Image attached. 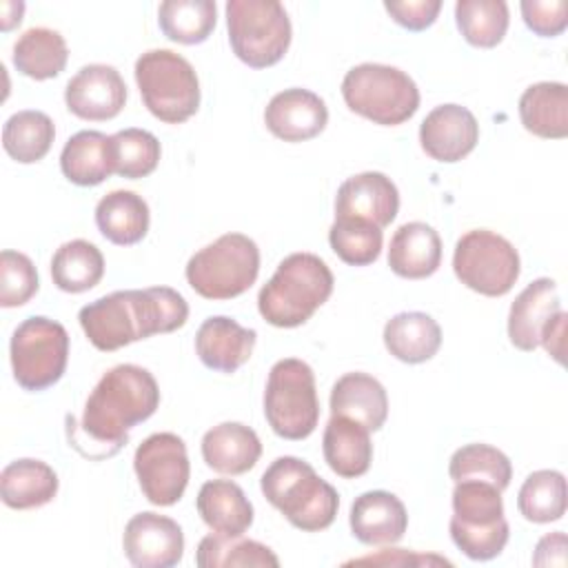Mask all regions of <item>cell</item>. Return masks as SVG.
<instances>
[{
	"label": "cell",
	"instance_id": "cell-1",
	"mask_svg": "<svg viewBox=\"0 0 568 568\" xmlns=\"http://www.w3.org/2000/svg\"><path fill=\"white\" fill-rule=\"evenodd\" d=\"M186 320L189 304L171 286L113 291L82 306L78 313L87 339L104 353L158 333H173Z\"/></svg>",
	"mask_w": 568,
	"mask_h": 568
},
{
	"label": "cell",
	"instance_id": "cell-2",
	"mask_svg": "<svg viewBox=\"0 0 568 568\" xmlns=\"http://www.w3.org/2000/svg\"><path fill=\"white\" fill-rule=\"evenodd\" d=\"M160 406L155 377L135 364H118L106 371L87 397L80 428H71V442L87 437L95 446L93 459L115 455L129 439V430L149 419Z\"/></svg>",
	"mask_w": 568,
	"mask_h": 568
},
{
	"label": "cell",
	"instance_id": "cell-3",
	"mask_svg": "<svg viewBox=\"0 0 568 568\" xmlns=\"http://www.w3.org/2000/svg\"><path fill=\"white\" fill-rule=\"evenodd\" d=\"M333 284V273L320 255L291 253L260 288L257 311L271 326H302L331 297Z\"/></svg>",
	"mask_w": 568,
	"mask_h": 568
},
{
	"label": "cell",
	"instance_id": "cell-4",
	"mask_svg": "<svg viewBox=\"0 0 568 568\" xmlns=\"http://www.w3.org/2000/svg\"><path fill=\"white\" fill-rule=\"evenodd\" d=\"M260 488L266 501L304 532L326 530L335 521L339 508L337 490L300 457H277L264 470Z\"/></svg>",
	"mask_w": 568,
	"mask_h": 568
},
{
	"label": "cell",
	"instance_id": "cell-5",
	"mask_svg": "<svg viewBox=\"0 0 568 568\" xmlns=\"http://www.w3.org/2000/svg\"><path fill=\"white\" fill-rule=\"evenodd\" d=\"M346 106L382 126L404 124L419 109L415 80L397 67L364 62L346 71L342 80Z\"/></svg>",
	"mask_w": 568,
	"mask_h": 568
},
{
	"label": "cell",
	"instance_id": "cell-6",
	"mask_svg": "<svg viewBox=\"0 0 568 568\" xmlns=\"http://www.w3.org/2000/svg\"><path fill=\"white\" fill-rule=\"evenodd\" d=\"M135 82L144 106L166 124H182L200 109V80L193 64L175 51L151 49L135 60Z\"/></svg>",
	"mask_w": 568,
	"mask_h": 568
},
{
	"label": "cell",
	"instance_id": "cell-7",
	"mask_svg": "<svg viewBox=\"0 0 568 568\" xmlns=\"http://www.w3.org/2000/svg\"><path fill=\"white\" fill-rule=\"evenodd\" d=\"M260 273V248L244 233H224L186 262L189 286L204 300H233L246 293Z\"/></svg>",
	"mask_w": 568,
	"mask_h": 568
},
{
	"label": "cell",
	"instance_id": "cell-8",
	"mask_svg": "<svg viewBox=\"0 0 568 568\" xmlns=\"http://www.w3.org/2000/svg\"><path fill=\"white\" fill-rule=\"evenodd\" d=\"M264 415L271 430L291 442L306 439L320 422V399L313 368L286 357L271 366L264 390Z\"/></svg>",
	"mask_w": 568,
	"mask_h": 568
},
{
	"label": "cell",
	"instance_id": "cell-9",
	"mask_svg": "<svg viewBox=\"0 0 568 568\" xmlns=\"http://www.w3.org/2000/svg\"><path fill=\"white\" fill-rule=\"evenodd\" d=\"M226 29L233 53L251 69L277 64L291 44V20L277 0H229Z\"/></svg>",
	"mask_w": 568,
	"mask_h": 568
},
{
	"label": "cell",
	"instance_id": "cell-10",
	"mask_svg": "<svg viewBox=\"0 0 568 568\" xmlns=\"http://www.w3.org/2000/svg\"><path fill=\"white\" fill-rule=\"evenodd\" d=\"M9 355L18 386L31 393L44 390L64 375L69 333L55 320L42 315L27 317L11 335Z\"/></svg>",
	"mask_w": 568,
	"mask_h": 568
},
{
	"label": "cell",
	"instance_id": "cell-11",
	"mask_svg": "<svg viewBox=\"0 0 568 568\" xmlns=\"http://www.w3.org/2000/svg\"><path fill=\"white\" fill-rule=\"evenodd\" d=\"M453 271L470 291L486 297H501L515 286L521 262L517 248L504 235L475 229L457 240Z\"/></svg>",
	"mask_w": 568,
	"mask_h": 568
},
{
	"label": "cell",
	"instance_id": "cell-12",
	"mask_svg": "<svg viewBox=\"0 0 568 568\" xmlns=\"http://www.w3.org/2000/svg\"><path fill=\"white\" fill-rule=\"evenodd\" d=\"M133 470L142 495L153 506H173L182 499L191 464L186 455V444L175 433H153L149 435L133 455Z\"/></svg>",
	"mask_w": 568,
	"mask_h": 568
},
{
	"label": "cell",
	"instance_id": "cell-13",
	"mask_svg": "<svg viewBox=\"0 0 568 568\" xmlns=\"http://www.w3.org/2000/svg\"><path fill=\"white\" fill-rule=\"evenodd\" d=\"M122 548L135 568H171L182 561L184 532L175 519L146 510L126 521Z\"/></svg>",
	"mask_w": 568,
	"mask_h": 568
},
{
	"label": "cell",
	"instance_id": "cell-14",
	"mask_svg": "<svg viewBox=\"0 0 568 568\" xmlns=\"http://www.w3.org/2000/svg\"><path fill=\"white\" fill-rule=\"evenodd\" d=\"M67 109L91 122L113 120L126 102V84L111 64H87L64 87Z\"/></svg>",
	"mask_w": 568,
	"mask_h": 568
},
{
	"label": "cell",
	"instance_id": "cell-15",
	"mask_svg": "<svg viewBox=\"0 0 568 568\" xmlns=\"http://www.w3.org/2000/svg\"><path fill=\"white\" fill-rule=\"evenodd\" d=\"M399 211L395 182L379 171H364L344 180L335 195V220H362L377 229L388 226Z\"/></svg>",
	"mask_w": 568,
	"mask_h": 568
},
{
	"label": "cell",
	"instance_id": "cell-16",
	"mask_svg": "<svg viewBox=\"0 0 568 568\" xmlns=\"http://www.w3.org/2000/svg\"><path fill=\"white\" fill-rule=\"evenodd\" d=\"M479 142L477 118L462 104H439L419 124V144L437 162H459Z\"/></svg>",
	"mask_w": 568,
	"mask_h": 568
},
{
	"label": "cell",
	"instance_id": "cell-17",
	"mask_svg": "<svg viewBox=\"0 0 568 568\" xmlns=\"http://www.w3.org/2000/svg\"><path fill=\"white\" fill-rule=\"evenodd\" d=\"M264 124L277 140L306 142L326 129L328 109L317 93L293 87L268 100L264 109Z\"/></svg>",
	"mask_w": 568,
	"mask_h": 568
},
{
	"label": "cell",
	"instance_id": "cell-18",
	"mask_svg": "<svg viewBox=\"0 0 568 568\" xmlns=\"http://www.w3.org/2000/svg\"><path fill=\"white\" fill-rule=\"evenodd\" d=\"M255 342L257 333L253 328H244L233 317L213 315L195 333V353L206 368L231 375L248 362Z\"/></svg>",
	"mask_w": 568,
	"mask_h": 568
},
{
	"label": "cell",
	"instance_id": "cell-19",
	"mask_svg": "<svg viewBox=\"0 0 568 568\" xmlns=\"http://www.w3.org/2000/svg\"><path fill=\"white\" fill-rule=\"evenodd\" d=\"M351 532L366 546L397 544L408 528V513L404 501L388 490L362 493L348 515Z\"/></svg>",
	"mask_w": 568,
	"mask_h": 568
},
{
	"label": "cell",
	"instance_id": "cell-20",
	"mask_svg": "<svg viewBox=\"0 0 568 568\" xmlns=\"http://www.w3.org/2000/svg\"><path fill=\"white\" fill-rule=\"evenodd\" d=\"M561 311L557 284L550 277L530 282L510 304L508 311V339L519 351H535L546 324Z\"/></svg>",
	"mask_w": 568,
	"mask_h": 568
},
{
	"label": "cell",
	"instance_id": "cell-21",
	"mask_svg": "<svg viewBox=\"0 0 568 568\" xmlns=\"http://www.w3.org/2000/svg\"><path fill=\"white\" fill-rule=\"evenodd\" d=\"M262 455L257 433L240 422H222L202 437V459L222 475L248 473Z\"/></svg>",
	"mask_w": 568,
	"mask_h": 568
},
{
	"label": "cell",
	"instance_id": "cell-22",
	"mask_svg": "<svg viewBox=\"0 0 568 568\" xmlns=\"http://www.w3.org/2000/svg\"><path fill=\"white\" fill-rule=\"evenodd\" d=\"M322 453L335 475L344 479L362 477L373 462L371 430L351 417L331 415L322 437Z\"/></svg>",
	"mask_w": 568,
	"mask_h": 568
},
{
	"label": "cell",
	"instance_id": "cell-23",
	"mask_svg": "<svg viewBox=\"0 0 568 568\" xmlns=\"http://www.w3.org/2000/svg\"><path fill=\"white\" fill-rule=\"evenodd\" d=\"M442 264V237L426 222L402 224L388 246V266L406 280L430 277Z\"/></svg>",
	"mask_w": 568,
	"mask_h": 568
},
{
	"label": "cell",
	"instance_id": "cell-24",
	"mask_svg": "<svg viewBox=\"0 0 568 568\" xmlns=\"http://www.w3.org/2000/svg\"><path fill=\"white\" fill-rule=\"evenodd\" d=\"M331 415H344L368 430H379L388 417V395L386 388L368 373H346L331 390Z\"/></svg>",
	"mask_w": 568,
	"mask_h": 568
},
{
	"label": "cell",
	"instance_id": "cell-25",
	"mask_svg": "<svg viewBox=\"0 0 568 568\" xmlns=\"http://www.w3.org/2000/svg\"><path fill=\"white\" fill-rule=\"evenodd\" d=\"M195 508L202 521L217 535H244L253 524V506L244 490L231 479L202 484Z\"/></svg>",
	"mask_w": 568,
	"mask_h": 568
},
{
	"label": "cell",
	"instance_id": "cell-26",
	"mask_svg": "<svg viewBox=\"0 0 568 568\" xmlns=\"http://www.w3.org/2000/svg\"><path fill=\"white\" fill-rule=\"evenodd\" d=\"M60 169L62 175L78 186L102 184L115 173L111 135L91 129L73 133L62 146Z\"/></svg>",
	"mask_w": 568,
	"mask_h": 568
},
{
	"label": "cell",
	"instance_id": "cell-27",
	"mask_svg": "<svg viewBox=\"0 0 568 568\" xmlns=\"http://www.w3.org/2000/svg\"><path fill=\"white\" fill-rule=\"evenodd\" d=\"M149 204L135 191L118 189L106 193L95 204L98 231L118 246H133L144 240L149 231Z\"/></svg>",
	"mask_w": 568,
	"mask_h": 568
},
{
	"label": "cell",
	"instance_id": "cell-28",
	"mask_svg": "<svg viewBox=\"0 0 568 568\" xmlns=\"http://www.w3.org/2000/svg\"><path fill=\"white\" fill-rule=\"evenodd\" d=\"M386 351L404 364H422L437 355L442 346L439 324L422 311H404L384 326Z\"/></svg>",
	"mask_w": 568,
	"mask_h": 568
},
{
	"label": "cell",
	"instance_id": "cell-29",
	"mask_svg": "<svg viewBox=\"0 0 568 568\" xmlns=\"http://www.w3.org/2000/svg\"><path fill=\"white\" fill-rule=\"evenodd\" d=\"M519 120L537 138L564 140L568 135V87L564 82L530 84L519 98Z\"/></svg>",
	"mask_w": 568,
	"mask_h": 568
},
{
	"label": "cell",
	"instance_id": "cell-30",
	"mask_svg": "<svg viewBox=\"0 0 568 568\" xmlns=\"http://www.w3.org/2000/svg\"><path fill=\"white\" fill-rule=\"evenodd\" d=\"M58 495L55 470L40 459H16L0 473V497L13 510H29L49 504Z\"/></svg>",
	"mask_w": 568,
	"mask_h": 568
},
{
	"label": "cell",
	"instance_id": "cell-31",
	"mask_svg": "<svg viewBox=\"0 0 568 568\" xmlns=\"http://www.w3.org/2000/svg\"><path fill=\"white\" fill-rule=\"evenodd\" d=\"M69 49L64 38L47 27L27 29L13 44V67L31 80H51L67 67Z\"/></svg>",
	"mask_w": 568,
	"mask_h": 568
},
{
	"label": "cell",
	"instance_id": "cell-32",
	"mask_svg": "<svg viewBox=\"0 0 568 568\" xmlns=\"http://www.w3.org/2000/svg\"><path fill=\"white\" fill-rule=\"evenodd\" d=\"M104 275V257L100 248L87 240L64 242L51 257L53 284L64 293H84L100 284Z\"/></svg>",
	"mask_w": 568,
	"mask_h": 568
},
{
	"label": "cell",
	"instance_id": "cell-33",
	"mask_svg": "<svg viewBox=\"0 0 568 568\" xmlns=\"http://www.w3.org/2000/svg\"><path fill=\"white\" fill-rule=\"evenodd\" d=\"M195 564L200 568H277L280 559L268 546L255 539H244L242 535L213 532L200 539L195 550Z\"/></svg>",
	"mask_w": 568,
	"mask_h": 568
},
{
	"label": "cell",
	"instance_id": "cell-34",
	"mask_svg": "<svg viewBox=\"0 0 568 568\" xmlns=\"http://www.w3.org/2000/svg\"><path fill=\"white\" fill-rule=\"evenodd\" d=\"M55 138L53 120L33 109L13 113L2 126V146L7 155L20 164L40 162Z\"/></svg>",
	"mask_w": 568,
	"mask_h": 568
},
{
	"label": "cell",
	"instance_id": "cell-35",
	"mask_svg": "<svg viewBox=\"0 0 568 568\" xmlns=\"http://www.w3.org/2000/svg\"><path fill=\"white\" fill-rule=\"evenodd\" d=\"M217 7L213 0H166L158 9L162 33L171 42L200 44L215 29Z\"/></svg>",
	"mask_w": 568,
	"mask_h": 568
},
{
	"label": "cell",
	"instance_id": "cell-36",
	"mask_svg": "<svg viewBox=\"0 0 568 568\" xmlns=\"http://www.w3.org/2000/svg\"><path fill=\"white\" fill-rule=\"evenodd\" d=\"M566 477L559 470L530 473L517 495V508L532 524H550L566 513Z\"/></svg>",
	"mask_w": 568,
	"mask_h": 568
},
{
	"label": "cell",
	"instance_id": "cell-37",
	"mask_svg": "<svg viewBox=\"0 0 568 568\" xmlns=\"http://www.w3.org/2000/svg\"><path fill=\"white\" fill-rule=\"evenodd\" d=\"M508 4L504 0H457L455 22L464 40L479 49L497 47L508 31Z\"/></svg>",
	"mask_w": 568,
	"mask_h": 568
},
{
	"label": "cell",
	"instance_id": "cell-38",
	"mask_svg": "<svg viewBox=\"0 0 568 568\" xmlns=\"http://www.w3.org/2000/svg\"><path fill=\"white\" fill-rule=\"evenodd\" d=\"M448 475L453 481L481 479L506 490L513 479V466L510 459L490 444H466L453 453Z\"/></svg>",
	"mask_w": 568,
	"mask_h": 568
},
{
	"label": "cell",
	"instance_id": "cell-39",
	"mask_svg": "<svg viewBox=\"0 0 568 568\" xmlns=\"http://www.w3.org/2000/svg\"><path fill=\"white\" fill-rule=\"evenodd\" d=\"M453 521L481 528L499 524L504 517L501 490L481 479H462L453 488Z\"/></svg>",
	"mask_w": 568,
	"mask_h": 568
},
{
	"label": "cell",
	"instance_id": "cell-40",
	"mask_svg": "<svg viewBox=\"0 0 568 568\" xmlns=\"http://www.w3.org/2000/svg\"><path fill=\"white\" fill-rule=\"evenodd\" d=\"M113 169L120 178L138 180L158 169L162 149L158 138L144 129H122L111 135Z\"/></svg>",
	"mask_w": 568,
	"mask_h": 568
},
{
	"label": "cell",
	"instance_id": "cell-41",
	"mask_svg": "<svg viewBox=\"0 0 568 568\" xmlns=\"http://www.w3.org/2000/svg\"><path fill=\"white\" fill-rule=\"evenodd\" d=\"M382 229L362 220H335L328 229V244L351 266H368L382 253Z\"/></svg>",
	"mask_w": 568,
	"mask_h": 568
},
{
	"label": "cell",
	"instance_id": "cell-42",
	"mask_svg": "<svg viewBox=\"0 0 568 568\" xmlns=\"http://www.w3.org/2000/svg\"><path fill=\"white\" fill-rule=\"evenodd\" d=\"M38 271L20 251L0 253V306L16 308L27 304L38 293Z\"/></svg>",
	"mask_w": 568,
	"mask_h": 568
},
{
	"label": "cell",
	"instance_id": "cell-43",
	"mask_svg": "<svg viewBox=\"0 0 568 568\" xmlns=\"http://www.w3.org/2000/svg\"><path fill=\"white\" fill-rule=\"evenodd\" d=\"M450 530V539L453 544L468 557L475 561H488L501 555V550L508 544V521L501 519L499 524L493 526H481V528H473V526H464L450 519L448 524Z\"/></svg>",
	"mask_w": 568,
	"mask_h": 568
},
{
	"label": "cell",
	"instance_id": "cell-44",
	"mask_svg": "<svg viewBox=\"0 0 568 568\" xmlns=\"http://www.w3.org/2000/svg\"><path fill=\"white\" fill-rule=\"evenodd\" d=\"M519 9L526 27L541 38H555L568 27L566 0H524Z\"/></svg>",
	"mask_w": 568,
	"mask_h": 568
},
{
	"label": "cell",
	"instance_id": "cell-45",
	"mask_svg": "<svg viewBox=\"0 0 568 568\" xmlns=\"http://www.w3.org/2000/svg\"><path fill=\"white\" fill-rule=\"evenodd\" d=\"M384 9L399 27L408 31H424L437 20L442 11V0H408V2L386 0Z\"/></svg>",
	"mask_w": 568,
	"mask_h": 568
},
{
	"label": "cell",
	"instance_id": "cell-46",
	"mask_svg": "<svg viewBox=\"0 0 568 568\" xmlns=\"http://www.w3.org/2000/svg\"><path fill=\"white\" fill-rule=\"evenodd\" d=\"M535 566H566V535L561 530L544 535L532 555Z\"/></svg>",
	"mask_w": 568,
	"mask_h": 568
},
{
	"label": "cell",
	"instance_id": "cell-47",
	"mask_svg": "<svg viewBox=\"0 0 568 568\" xmlns=\"http://www.w3.org/2000/svg\"><path fill=\"white\" fill-rule=\"evenodd\" d=\"M566 311L561 308L541 331V339L539 344L546 348L548 355H552L559 364H564V335H566Z\"/></svg>",
	"mask_w": 568,
	"mask_h": 568
},
{
	"label": "cell",
	"instance_id": "cell-48",
	"mask_svg": "<svg viewBox=\"0 0 568 568\" xmlns=\"http://www.w3.org/2000/svg\"><path fill=\"white\" fill-rule=\"evenodd\" d=\"M357 564H446L450 566L448 559L444 557H435V555H426V557H419V555H408L406 550L402 548H395V550H384L382 555H375V557H362V559H355Z\"/></svg>",
	"mask_w": 568,
	"mask_h": 568
},
{
	"label": "cell",
	"instance_id": "cell-49",
	"mask_svg": "<svg viewBox=\"0 0 568 568\" xmlns=\"http://www.w3.org/2000/svg\"><path fill=\"white\" fill-rule=\"evenodd\" d=\"M24 4L22 2H2V31H9L11 27L22 22Z\"/></svg>",
	"mask_w": 568,
	"mask_h": 568
}]
</instances>
